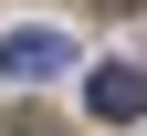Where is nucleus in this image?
I'll return each mask as SVG.
<instances>
[{"label":"nucleus","mask_w":147,"mask_h":136,"mask_svg":"<svg viewBox=\"0 0 147 136\" xmlns=\"http://www.w3.org/2000/svg\"><path fill=\"white\" fill-rule=\"evenodd\" d=\"M63 63H74L63 31H11V42H0V73H11V84H53Z\"/></svg>","instance_id":"1"},{"label":"nucleus","mask_w":147,"mask_h":136,"mask_svg":"<svg viewBox=\"0 0 147 136\" xmlns=\"http://www.w3.org/2000/svg\"><path fill=\"white\" fill-rule=\"evenodd\" d=\"M105 11H147V0H105Z\"/></svg>","instance_id":"3"},{"label":"nucleus","mask_w":147,"mask_h":136,"mask_svg":"<svg viewBox=\"0 0 147 136\" xmlns=\"http://www.w3.org/2000/svg\"><path fill=\"white\" fill-rule=\"evenodd\" d=\"M84 105H95L105 126H137V115H147V63H105L95 84H84Z\"/></svg>","instance_id":"2"}]
</instances>
